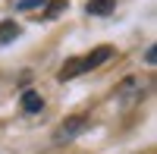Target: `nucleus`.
<instances>
[{
  "instance_id": "1",
  "label": "nucleus",
  "mask_w": 157,
  "mask_h": 154,
  "mask_svg": "<svg viewBox=\"0 0 157 154\" xmlns=\"http://www.w3.org/2000/svg\"><path fill=\"white\" fill-rule=\"evenodd\" d=\"M88 129V117H82V113H72V117H66L60 123V129H57V135H54V142H72L75 135H82Z\"/></svg>"
},
{
  "instance_id": "2",
  "label": "nucleus",
  "mask_w": 157,
  "mask_h": 154,
  "mask_svg": "<svg viewBox=\"0 0 157 154\" xmlns=\"http://www.w3.org/2000/svg\"><path fill=\"white\" fill-rule=\"evenodd\" d=\"M145 91H148V85H141L138 79H126L120 85V91H116V98H120L123 104H138V101L145 98Z\"/></svg>"
},
{
  "instance_id": "3",
  "label": "nucleus",
  "mask_w": 157,
  "mask_h": 154,
  "mask_svg": "<svg viewBox=\"0 0 157 154\" xmlns=\"http://www.w3.org/2000/svg\"><path fill=\"white\" fill-rule=\"evenodd\" d=\"M110 54H113V47H107V44H101V47H94V50H91L88 57H82V63H85V72H88V69H94V66H101V63L107 60Z\"/></svg>"
},
{
  "instance_id": "4",
  "label": "nucleus",
  "mask_w": 157,
  "mask_h": 154,
  "mask_svg": "<svg viewBox=\"0 0 157 154\" xmlns=\"http://www.w3.org/2000/svg\"><path fill=\"white\" fill-rule=\"evenodd\" d=\"M41 107H44V98L38 91H32V88H25V91H22V110L25 113H38Z\"/></svg>"
},
{
  "instance_id": "5",
  "label": "nucleus",
  "mask_w": 157,
  "mask_h": 154,
  "mask_svg": "<svg viewBox=\"0 0 157 154\" xmlns=\"http://www.w3.org/2000/svg\"><path fill=\"white\" fill-rule=\"evenodd\" d=\"M82 72H85V63H82V57H75V60H69L66 66L60 69V82H69L75 75H82Z\"/></svg>"
},
{
  "instance_id": "6",
  "label": "nucleus",
  "mask_w": 157,
  "mask_h": 154,
  "mask_svg": "<svg viewBox=\"0 0 157 154\" xmlns=\"http://www.w3.org/2000/svg\"><path fill=\"white\" fill-rule=\"evenodd\" d=\"M19 32H22V29H19L13 19H3V22H0V44H10L13 38H19Z\"/></svg>"
},
{
  "instance_id": "7",
  "label": "nucleus",
  "mask_w": 157,
  "mask_h": 154,
  "mask_svg": "<svg viewBox=\"0 0 157 154\" xmlns=\"http://www.w3.org/2000/svg\"><path fill=\"white\" fill-rule=\"evenodd\" d=\"M113 6H116V0H91L88 13H91V16H110Z\"/></svg>"
},
{
  "instance_id": "8",
  "label": "nucleus",
  "mask_w": 157,
  "mask_h": 154,
  "mask_svg": "<svg viewBox=\"0 0 157 154\" xmlns=\"http://www.w3.org/2000/svg\"><path fill=\"white\" fill-rule=\"evenodd\" d=\"M63 6H66V3H63V0H54V3H50V13H47V16H57V13H60Z\"/></svg>"
}]
</instances>
